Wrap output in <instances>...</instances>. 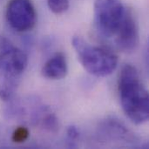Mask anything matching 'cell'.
<instances>
[{
  "mask_svg": "<svg viewBox=\"0 0 149 149\" xmlns=\"http://www.w3.org/2000/svg\"><path fill=\"white\" fill-rule=\"evenodd\" d=\"M118 92L127 118L137 125L146 122L149 117L148 93L134 66L126 65L122 67L118 79Z\"/></svg>",
  "mask_w": 149,
  "mask_h": 149,
  "instance_id": "cell-1",
  "label": "cell"
},
{
  "mask_svg": "<svg viewBox=\"0 0 149 149\" xmlns=\"http://www.w3.org/2000/svg\"><path fill=\"white\" fill-rule=\"evenodd\" d=\"M72 43L80 64L90 74L106 77L116 69L118 58L111 51L92 45L78 36L72 38Z\"/></svg>",
  "mask_w": 149,
  "mask_h": 149,
  "instance_id": "cell-2",
  "label": "cell"
},
{
  "mask_svg": "<svg viewBox=\"0 0 149 149\" xmlns=\"http://www.w3.org/2000/svg\"><path fill=\"white\" fill-rule=\"evenodd\" d=\"M27 64V56L17 48L10 47L0 53V99L9 100L12 98Z\"/></svg>",
  "mask_w": 149,
  "mask_h": 149,
  "instance_id": "cell-3",
  "label": "cell"
},
{
  "mask_svg": "<svg viewBox=\"0 0 149 149\" xmlns=\"http://www.w3.org/2000/svg\"><path fill=\"white\" fill-rule=\"evenodd\" d=\"M127 13L121 0H95L94 23L99 34L106 38L114 37Z\"/></svg>",
  "mask_w": 149,
  "mask_h": 149,
  "instance_id": "cell-4",
  "label": "cell"
},
{
  "mask_svg": "<svg viewBox=\"0 0 149 149\" xmlns=\"http://www.w3.org/2000/svg\"><path fill=\"white\" fill-rule=\"evenodd\" d=\"M5 16L10 26L18 32L31 31L37 22V12L31 0H10Z\"/></svg>",
  "mask_w": 149,
  "mask_h": 149,
  "instance_id": "cell-5",
  "label": "cell"
},
{
  "mask_svg": "<svg viewBox=\"0 0 149 149\" xmlns=\"http://www.w3.org/2000/svg\"><path fill=\"white\" fill-rule=\"evenodd\" d=\"M114 37L117 47L122 52H130L136 49L139 43V30L131 11L127 10L126 17Z\"/></svg>",
  "mask_w": 149,
  "mask_h": 149,
  "instance_id": "cell-6",
  "label": "cell"
},
{
  "mask_svg": "<svg viewBox=\"0 0 149 149\" xmlns=\"http://www.w3.org/2000/svg\"><path fill=\"white\" fill-rule=\"evenodd\" d=\"M98 135L104 141H125L135 143L136 137L118 119L107 118L103 120L98 128Z\"/></svg>",
  "mask_w": 149,
  "mask_h": 149,
  "instance_id": "cell-7",
  "label": "cell"
},
{
  "mask_svg": "<svg viewBox=\"0 0 149 149\" xmlns=\"http://www.w3.org/2000/svg\"><path fill=\"white\" fill-rule=\"evenodd\" d=\"M68 72L67 61L65 56L61 53L54 54L49 58L42 68V75L49 79H62Z\"/></svg>",
  "mask_w": 149,
  "mask_h": 149,
  "instance_id": "cell-8",
  "label": "cell"
},
{
  "mask_svg": "<svg viewBox=\"0 0 149 149\" xmlns=\"http://www.w3.org/2000/svg\"><path fill=\"white\" fill-rule=\"evenodd\" d=\"M49 9L55 14H62L69 8V0H47Z\"/></svg>",
  "mask_w": 149,
  "mask_h": 149,
  "instance_id": "cell-9",
  "label": "cell"
},
{
  "mask_svg": "<svg viewBox=\"0 0 149 149\" xmlns=\"http://www.w3.org/2000/svg\"><path fill=\"white\" fill-rule=\"evenodd\" d=\"M30 136V131L26 127H17L11 135V140L15 143H23L28 140Z\"/></svg>",
  "mask_w": 149,
  "mask_h": 149,
  "instance_id": "cell-10",
  "label": "cell"
},
{
  "mask_svg": "<svg viewBox=\"0 0 149 149\" xmlns=\"http://www.w3.org/2000/svg\"><path fill=\"white\" fill-rule=\"evenodd\" d=\"M79 137V133L78 128L75 126H71L68 127L66 132V138H67V143L69 148H74L76 147L77 140Z\"/></svg>",
  "mask_w": 149,
  "mask_h": 149,
  "instance_id": "cell-11",
  "label": "cell"
}]
</instances>
